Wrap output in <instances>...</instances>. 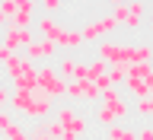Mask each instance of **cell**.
<instances>
[{
	"label": "cell",
	"mask_w": 153,
	"mask_h": 140,
	"mask_svg": "<svg viewBox=\"0 0 153 140\" xmlns=\"http://www.w3.org/2000/svg\"><path fill=\"white\" fill-rule=\"evenodd\" d=\"M7 108L13 115H26V118H32V121H45L48 115H51V99H48L42 89H32V93L13 89Z\"/></svg>",
	"instance_id": "6da1fadb"
},
{
	"label": "cell",
	"mask_w": 153,
	"mask_h": 140,
	"mask_svg": "<svg viewBox=\"0 0 153 140\" xmlns=\"http://www.w3.org/2000/svg\"><path fill=\"white\" fill-rule=\"evenodd\" d=\"M38 89L54 102V99H61V96L67 93V80H61V73H57V67L51 64H38Z\"/></svg>",
	"instance_id": "7a4b0ae2"
},
{
	"label": "cell",
	"mask_w": 153,
	"mask_h": 140,
	"mask_svg": "<svg viewBox=\"0 0 153 140\" xmlns=\"http://www.w3.org/2000/svg\"><path fill=\"white\" fill-rule=\"evenodd\" d=\"M96 54L102 57L105 64H134V45H118V41H99Z\"/></svg>",
	"instance_id": "3957f363"
},
{
	"label": "cell",
	"mask_w": 153,
	"mask_h": 140,
	"mask_svg": "<svg viewBox=\"0 0 153 140\" xmlns=\"http://www.w3.org/2000/svg\"><path fill=\"white\" fill-rule=\"evenodd\" d=\"M54 54H61L57 45H54V41H45V38H35V41L22 51V57H26L29 64H35V67H38V64H48Z\"/></svg>",
	"instance_id": "277c9868"
},
{
	"label": "cell",
	"mask_w": 153,
	"mask_h": 140,
	"mask_svg": "<svg viewBox=\"0 0 153 140\" xmlns=\"http://www.w3.org/2000/svg\"><path fill=\"white\" fill-rule=\"evenodd\" d=\"M115 29H118V22H115V16L108 13V16H99V19H93V22H86V26L80 29V35H83V41H102V35H108Z\"/></svg>",
	"instance_id": "5b68a950"
},
{
	"label": "cell",
	"mask_w": 153,
	"mask_h": 140,
	"mask_svg": "<svg viewBox=\"0 0 153 140\" xmlns=\"http://www.w3.org/2000/svg\"><path fill=\"white\" fill-rule=\"evenodd\" d=\"M86 70H89V64H83L80 57L74 54H61V61H57V73H61V80H86Z\"/></svg>",
	"instance_id": "8992f818"
},
{
	"label": "cell",
	"mask_w": 153,
	"mask_h": 140,
	"mask_svg": "<svg viewBox=\"0 0 153 140\" xmlns=\"http://www.w3.org/2000/svg\"><path fill=\"white\" fill-rule=\"evenodd\" d=\"M99 102L108 105V108L118 115V121L131 115V112H128V105H124V99H121V89H118V86H108V89H102V99H99Z\"/></svg>",
	"instance_id": "52a82bcc"
},
{
	"label": "cell",
	"mask_w": 153,
	"mask_h": 140,
	"mask_svg": "<svg viewBox=\"0 0 153 140\" xmlns=\"http://www.w3.org/2000/svg\"><path fill=\"white\" fill-rule=\"evenodd\" d=\"M35 29L42 32L45 41H54V45H57V38H61V32H64L67 26H61L54 16H42V19H35Z\"/></svg>",
	"instance_id": "ba28073f"
},
{
	"label": "cell",
	"mask_w": 153,
	"mask_h": 140,
	"mask_svg": "<svg viewBox=\"0 0 153 140\" xmlns=\"http://www.w3.org/2000/svg\"><path fill=\"white\" fill-rule=\"evenodd\" d=\"M80 45H83V35L76 29H64L61 38H57V51L61 54H74V51H80Z\"/></svg>",
	"instance_id": "9c48e42d"
},
{
	"label": "cell",
	"mask_w": 153,
	"mask_h": 140,
	"mask_svg": "<svg viewBox=\"0 0 153 140\" xmlns=\"http://www.w3.org/2000/svg\"><path fill=\"white\" fill-rule=\"evenodd\" d=\"M143 13H147V0H131V3H128V19H124L121 26L124 29H140Z\"/></svg>",
	"instance_id": "30bf717a"
},
{
	"label": "cell",
	"mask_w": 153,
	"mask_h": 140,
	"mask_svg": "<svg viewBox=\"0 0 153 140\" xmlns=\"http://www.w3.org/2000/svg\"><path fill=\"white\" fill-rule=\"evenodd\" d=\"M61 131H64V127H61L54 118H51V121L45 118V121H35V127H32L29 137H51V140H61Z\"/></svg>",
	"instance_id": "8fae6325"
},
{
	"label": "cell",
	"mask_w": 153,
	"mask_h": 140,
	"mask_svg": "<svg viewBox=\"0 0 153 140\" xmlns=\"http://www.w3.org/2000/svg\"><path fill=\"white\" fill-rule=\"evenodd\" d=\"M105 140H137V131L128 127V124H118V121H115L112 127H105Z\"/></svg>",
	"instance_id": "7c38bea8"
},
{
	"label": "cell",
	"mask_w": 153,
	"mask_h": 140,
	"mask_svg": "<svg viewBox=\"0 0 153 140\" xmlns=\"http://www.w3.org/2000/svg\"><path fill=\"white\" fill-rule=\"evenodd\" d=\"M76 118H80V112H76L74 105H61V108H57V115H54V121L61 124L64 131H67V127H74V121H76Z\"/></svg>",
	"instance_id": "4fadbf2b"
},
{
	"label": "cell",
	"mask_w": 153,
	"mask_h": 140,
	"mask_svg": "<svg viewBox=\"0 0 153 140\" xmlns=\"http://www.w3.org/2000/svg\"><path fill=\"white\" fill-rule=\"evenodd\" d=\"M3 67H7V76H10V80H16V76L22 73V67H26V57H22V54H10L7 61H3Z\"/></svg>",
	"instance_id": "5bb4252c"
},
{
	"label": "cell",
	"mask_w": 153,
	"mask_h": 140,
	"mask_svg": "<svg viewBox=\"0 0 153 140\" xmlns=\"http://www.w3.org/2000/svg\"><path fill=\"white\" fill-rule=\"evenodd\" d=\"M10 26H13V29H32V26H35L32 10H16V16L10 19Z\"/></svg>",
	"instance_id": "9a60e30c"
},
{
	"label": "cell",
	"mask_w": 153,
	"mask_h": 140,
	"mask_svg": "<svg viewBox=\"0 0 153 140\" xmlns=\"http://www.w3.org/2000/svg\"><path fill=\"white\" fill-rule=\"evenodd\" d=\"M153 73V64H128V76L124 80H147Z\"/></svg>",
	"instance_id": "2e32d148"
},
{
	"label": "cell",
	"mask_w": 153,
	"mask_h": 140,
	"mask_svg": "<svg viewBox=\"0 0 153 140\" xmlns=\"http://www.w3.org/2000/svg\"><path fill=\"white\" fill-rule=\"evenodd\" d=\"M124 86H128V93L137 96V99H147V96H150V86H147V80H124Z\"/></svg>",
	"instance_id": "e0dca14e"
},
{
	"label": "cell",
	"mask_w": 153,
	"mask_h": 140,
	"mask_svg": "<svg viewBox=\"0 0 153 140\" xmlns=\"http://www.w3.org/2000/svg\"><path fill=\"white\" fill-rule=\"evenodd\" d=\"M80 89H83V102H99L102 99V89L96 83H89V80H80Z\"/></svg>",
	"instance_id": "ac0fdd59"
},
{
	"label": "cell",
	"mask_w": 153,
	"mask_h": 140,
	"mask_svg": "<svg viewBox=\"0 0 153 140\" xmlns=\"http://www.w3.org/2000/svg\"><path fill=\"white\" fill-rule=\"evenodd\" d=\"M128 76V64H112L108 67V86H121Z\"/></svg>",
	"instance_id": "d6986e66"
},
{
	"label": "cell",
	"mask_w": 153,
	"mask_h": 140,
	"mask_svg": "<svg viewBox=\"0 0 153 140\" xmlns=\"http://www.w3.org/2000/svg\"><path fill=\"white\" fill-rule=\"evenodd\" d=\"M96 121H99V124H105V127H112V124L118 121V115H115L108 105H96Z\"/></svg>",
	"instance_id": "ffe728a7"
},
{
	"label": "cell",
	"mask_w": 153,
	"mask_h": 140,
	"mask_svg": "<svg viewBox=\"0 0 153 140\" xmlns=\"http://www.w3.org/2000/svg\"><path fill=\"white\" fill-rule=\"evenodd\" d=\"M134 115H140V118H147V121H150V118H153V96H147V99H137V105H134Z\"/></svg>",
	"instance_id": "44dd1931"
},
{
	"label": "cell",
	"mask_w": 153,
	"mask_h": 140,
	"mask_svg": "<svg viewBox=\"0 0 153 140\" xmlns=\"http://www.w3.org/2000/svg\"><path fill=\"white\" fill-rule=\"evenodd\" d=\"M3 140H29V134H26V127L19 121H13L7 131H3Z\"/></svg>",
	"instance_id": "7402d4cb"
},
{
	"label": "cell",
	"mask_w": 153,
	"mask_h": 140,
	"mask_svg": "<svg viewBox=\"0 0 153 140\" xmlns=\"http://www.w3.org/2000/svg\"><path fill=\"white\" fill-rule=\"evenodd\" d=\"M13 121H16V118H13V112H10V108H0V137H3V131H7Z\"/></svg>",
	"instance_id": "603a6c76"
},
{
	"label": "cell",
	"mask_w": 153,
	"mask_h": 140,
	"mask_svg": "<svg viewBox=\"0 0 153 140\" xmlns=\"http://www.w3.org/2000/svg\"><path fill=\"white\" fill-rule=\"evenodd\" d=\"M42 7H45V16H54L57 10L64 7V0H42Z\"/></svg>",
	"instance_id": "cb8c5ba5"
},
{
	"label": "cell",
	"mask_w": 153,
	"mask_h": 140,
	"mask_svg": "<svg viewBox=\"0 0 153 140\" xmlns=\"http://www.w3.org/2000/svg\"><path fill=\"white\" fill-rule=\"evenodd\" d=\"M0 10H3V16H7V19H13V16H16V0H0Z\"/></svg>",
	"instance_id": "d4e9b609"
},
{
	"label": "cell",
	"mask_w": 153,
	"mask_h": 140,
	"mask_svg": "<svg viewBox=\"0 0 153 140\" xmlns=\"http://www.w3.org/2000/svg\"><path fill=\"white\" fill-rule=\"evenodd\" d=\"M137 140H153V124H143V127H137Z\"/></svg>",
	"instance_id": "484cf974"
},
{
	"label": "cell",
	"mask_w": 153,
	"mask_h": 140,
	"mask_svg": "<svg viewBox=\"0 0 153 140\" xmlns=\"http://www.w3.org/2000/svg\"><path fill=\"white\" fill-rule=\"evenodd\" d=\"M10 96H13V93H10L7 86H0V108H7V105H10Z\"/></svg>",
	"instance_id": "4316f807"
},
{
	"label": "cell",
	"mask_w": 153,
	"mask_h": 140,
	"mask_svg": "<svg viewBox=\"0 0 153 140\" xmlns=\"http://www.w3.org/2000/svg\"><path fill=\"white\" fill-rule=\"evenodd\" d=\"M35 3H38V0H16L19 10H35Z\"/></svg>",
	"instance_id": "83f0119b"
},
{
	"label": "cell",
	"mask_w": 153,
	"mask_h": 140,
	"mask_svg": "<svg viewBox=\"0 0 153 140\" xmlns=\"http://www.w3.org/2000/svg\"><path fill=\"white\" fill-rule=\"evenodd\" d=\"M61 140H80V134H74V131H61Z\"/></svg>",
	"instance_id": "f1b7e54d"
},
{
	"label": "cell",
	"mask_w": 153,
	"mask_h": 140,
	"mask_svg": "<svg viewBox=\"0 0 153 140\" xmlns=\"http://www.w3.org/2000/svg\"><path fill=\"white\" fill-rule=\"evenodd\" d=\"M10 54H13V51H7V48H3V41H0V61H7Z\"/></svg>",
	"instance_id": "f546056e"
},
{
	"label": "cell",
	"mask_w": 153,
	"mask_h": 140,
	"mask_svg": "<svg viewBox=\"0 0 153 140\" xmlns=\"http://www.w3.org/2000/svg\"><path fill=\"white\" fill-rule=\"evenodd\" d=\"M0 26H10V19L3 16V10H0Z\"/></svg>",
	"instance_id": "4dcf8cb0"
},
{
	"label": "cell",
	"mask_w": 153,
	"mask_h": 140,
	"mask_svg": "<svg viewBox=\"0 0 153 140\" xmlns=\"http://www.w3.org/2000/svg\"><path fill=\"white\" fill-rule=\"evenodd\" d=\"M147 86H150V96H153V73L147 76Z\"/></svg>",
	"instance_id": "1f68e13d"
},
{
	"label": "cell",
	"mask_w": 153,
	"mask_h": 140,
	"mask_svg": "<svg viewBox=\"0 0 153 140\" xmlns=\"http://www.w3.org/2000/svg\"><path fill=\"white\" fill-rule=\"evenodd\" d=\"M147 19H150V26H153V10H150V13H147Z\"/></svg>",
	"instance_id": "d6a6232c"
},
{
	"label": "cell",
	"mask_w": 153,
	"mask_h": 140,
	"mask_svg": "<svg viewBox=\"0 0 153 140\" xmlns=\"http://www.w3.org/2000/svg\"><path fill=\"white\" fill-rule=\"evenodd\" d=\"M29 140H51V137H29Z\"/></svg>",
	"instance_id": "836d02e7"
},
{
	"label": "cell",
	"mask_w": 153,
	"mask_h": 140,
	"mask_svg": "<svg viewBox=\"0 0 153 140\" xmlns=\"http://www.w3.org/2000/svg\"><path fill=\"white\" fill-rule=\"evenodd\" d=\"M112 3H131V0H112Z\"/></svg>",
	"instance_id": "e575fe53"
},
{
	"label": "cell",
	"mask_w": 153,
	"mask_h": 140,
	"mask_svg": "<svg viewBox=\"0 0 153 140\" xmlns=\"http://www.w3.org/2000/svg\"><path fill=\"white\" fill-rule=\"evenodd\" d=\"M150 48H153V45H150Z\"/></svg>",
	"instance_id": "d590c367"
}]
</instances>
